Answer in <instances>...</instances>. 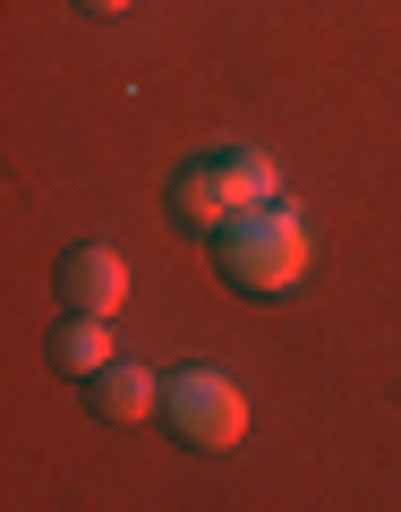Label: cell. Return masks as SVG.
I'll return each mask as SVG.
<instances>
[{"mask_svg":"<svg viewBox=\"0 0 401 512\" xmlns=\"http://www.w3.org/2000/svg\"><path fill=\"white\" fill-rule=\"evenodd\" d=\"M52 291L69 299L77 316H120V299H128V256L120 248H69L60 256V274H52Z\"/></svg>","mask_w":401,"mask_h":512,"instance_id":"277c9868","label":"cell"},{"mask_svg":"<svg viewBox=\"0 0 401 512\" xmlns=\"http://www.w3.org/2000/svg\"><path fill=\"white\" fill-rule=\"evenodd\" d=\"M265 197H282V171H274V154H256V146H231V154H205V163L171 171V214H180V231H205V239L239 205H265Z\"/></svg>","mask_w":401,"mask_h":512,"instance_id":"7a4b0ae2","label":"cell"},{"mask_svg":"<svg viewBox=\"0 0 401 512\" xmlns=\"http://www.w3.org/2000/svg\"><path fill=\"white\" fill-rule=\"evenodd\" d=\"M214 274L231 282L239 299H291L299 274H308V222H299L291 197L239 205L214 231Z\"/></svg>","mask_w":401,"mask_h":512,"instance_id":"6da1fadb","label":"cell"},{"mask_svg":"<svg viewBox=\"0 0 401 512\" xmlns=\"http://www.w3.org/2000/svg\"><path fill=\"white\" fill-rule=\"evenodd\" d=\"M163 427L197 453H231L248 436V393L222 367H180V376H163Z\"/></svg>","mask_w":401,"mask_h":512,"instance_id":"3957f363","label":"cell"},{"mask_svg":"<svg viewBox=\"0 0 401 512\" xmlns=\"http://www.w3.org/2000/svg\"><path fill=\"white\" fill-rule=\"evenodd\" d=\"M86 410L103 427H137V419H163V376H146L137 359H111L86 376Z\"/></svg>","mask_w":401,"mask_h":512,"instance_id":"5b68a950","label":"cell"},{"mask_svg":"<svg viewBox=\"0 0 401 512\" xmlns=\"http://www.w3.org/2000/svg\"><path fill=\"white\" fill-rule=\"evenodd\" d=\"M77 9H86V18H120L128 0H77Z\"/></svg>","mask_w":401,"mask_h":512,"instance_id":"52a82bcc","label":"cell"},{"mask_svg":"<svg viewBox=\"0 0 401 512\" xmlns=\"http://www.w3.org/2000/svg\"><path fill=\"white\" fill-rule=\"evenodd\" d=\"M52 367H69V376L111 367V316H77L69 308V325H52Z\"/></svg>","mask_w":401,"mask_h":512,"instance_id":"8992f818","label":"cell"}]
</instances>
